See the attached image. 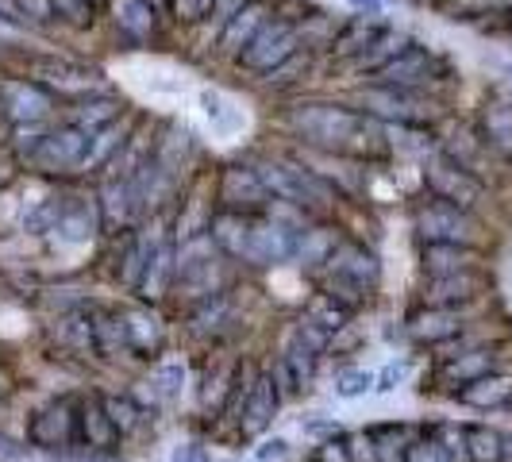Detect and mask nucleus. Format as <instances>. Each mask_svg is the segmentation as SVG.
Wrapping results in <instances>:
<instances>
[{"instance_id": "603ef678", "label": "nucleus", "mask_w": 512, "mask_h": 462, "mask_svg": "<svg viewBox=\"0 0 512 462\" xmlns=\"http://www.w3.org/2000/svg\"><path fill=\"white\" fill-rule=\"evenodd\" d=\"M301 74H308V54L297 51L293 58H289V62H282L274 74H266V77H270V85H293V81H297Z\"/></svg>"}, {"instance_id": "ea45409f", "label": "nucleus", "mask_w": 512, "mask_h": 462, "mask_svg": "<svg viewBox=\"0 0 512 462\" xmlns=\"http://www.w3.org/2000/svg\"><path fill=\"white\" fill-rule=\"evenodd\" d=\"M124 131H116V124L104 131H93L89 135V154H85V166L81 170H97V166H104V162H112V154L124 151Z\"/></svg>"}, {"instance_id": "a18cd8bd", "label": "nucleus", "mask_w": 512, "mask_h": 462, "mask_svg": "<svg viewBox=\"0 0 512 462\" xmlns=\"http://www.w3.org/2000/svg\"><path fill=\"white\" fill-rule=\"evenodd\" d=\"M401 462H459L451 451H447V443L432 432V436H420L412 439L409 447H405V459Z\"/></svg>"}, {"instance_id": "c756f323", "label": "nucleus", "mask_w": 512, "mask_h": 462, "mask_svg": "<svg viewBox=\"0 0 512 462\" xmlns=\"http://www.w3.org/2000/svg\"><path fill=\"white\" fill-rule=\"evenodd\" d=\"M266 20H270V16H266V4L251 0V4H247V8H243V12H239V16H235V20H231L224 31H220V47L239 58V51H243V47L255 39L258 27L266 24Z\"/></svg>"}, {"instance_id": "f3484780", "label": "nucleus", "mask_w": 512, "mask_h": 462, "mask_svg": "<svg viewBox=\"0 0 512 462\" xmlns=\"http://www.w3.org/2000/svg\"><path fill=\"white\" fill-rule=\"evenodd\" d=\"M486 289V278L478 270H462V274H443V278H428L424 285V305L436 308H459L478 301Z\"/></svg>"}, {"instance_id": "de8ad7c7", "label": "nucleus", "mask_w": 512, "mask_h": 462, "mask_svg": "<svg viewBox=\"0 0 512 462\" xmlns=\"http://www.w3.org/2000/svg\"><path fill=\"white\" fill-rule=\"evenodd\" d=\"M151 385H154V397H158V401H174V397L181 393V385H185V366H181V362L158 366Z\"/></svg>"}, {"instance_id": "58836bf2", "label": "nucleus", "mask_w": 512, "mask_h": 462, "mask_svg": "<svg viewBox=\"0 0 512 462\" xmlns=\"http://www.w3.org/2000/svg\"><path fill=\"white\" fill-rule=\"evenodd\" d=\"M305 316L316 324V328H324L328 335H335V332H343V328H347L351 308L339 305V301H335V297H328V293H320V297H312V305H308Z\"/></svg>"}, {"instance_id": "f03ea898", "label": "nucleus", "mask_w": 512, "mask_h": 462, "mask_svg": "<svg viewBox=\"0 0 512 462\" xmlns=\"http://www.w3.org/2000/svg\"><path fill=\"white\" fill-rule=\"evenodd\" d=\"M378 282H382L378 255L366 251L362 243H351V239H343L324 266V293L335 297L339 305H347L351 312L378 293Z\"/></svg>"}, {"instance_id": "8fccbe9b", "label": "nucleus", "mask_w": 512, "mask_h": 462, "mask_svg": "<svg viewBox=\"0 0 512 462\" xmlns=\"http://www.w3.org/2000/svg\"><path fill=\"white\" fill-rule=\"evenodd\" d=\"M12 12H16V20H27V24H51L54 20L51 0H12Z\"/></svg>"}, {"instance_id": "b1692460", "label": "nucleus", "mask_w": 512, "mask_h": 462, "mask_svg": "<svg viewBox=\"0 0 512 462\" xmlns=\"http://www.w3.org/2000/svg\"><path fill=\"white\" fill-rule=\"evenodd\" d=\"M208 235H212V243L224 251V255L239 258L247 255V239H251V212H216V220L208 224Z\"/></svg>"}, {"instance_id": "79ce46f5", "label": "nucleus", "mask_w": 512, "mask_h": 462, "mask_svg": "<svg viewBox=\"0 0 512 462\" xmlns=\"http://www.w3.org/2000/svg\"><path fill=\"white\" fill-rule=\"evenodd\" d=\"M382 27L366 24V16H359V20H351V24L343 27L339 35H335V54H347V58H359L366 47H370V39L378 35Z\"/></svg>"}, {"instance_id": "13d9d810", "label": "nucleus", "mask_w": 512, "mask_h": 462, "mask_svg": "<svg viewBox=\"0 0 512 462\" xmlns=\"http://www.w3.org/2000/svg\"><path fill=\"white\" fill-rule=\"evenodd\" d=\"M401 378H405V366H389L385 374H378V385H374V389H378V393H393V389L401 385Z\"/></svg>"}, {"instance_id": "6ab92c4d", "label": "nucleus", "mask_w": 512, "mask_h": 462, "mask_svg": "<svg viewBox=\"0 0 512 462\" xmlns=\"http://www.w3.org/2000/svg\"><path fill=\"white\" fill-rule=\"evenodd\" d=\"M178 278V251L162 239L147 247V266H143V278H139V297L143 301H158L166 297V289Z\"/></svg>"}, {"instance_id": "c03bdc74", "label": "nucleus", "mask_w": 512, "mask_h": 462, "mask_svg": "<svg viewBox=\"0 0 512 462\" xmlns=\"http://www.w3.org/2000/svg\"><path fill=\"white\" fill-rule=\"evenodd\" d=\"M201 108H205L208 124H212L216 131H231L235 124H239V116L231 112L235 104H231L224 93H216V89H205V93H201Z\"/></svg>"}, {"instance_id": "4d7b16f0", "label": "nucleus", "mask_w": 512, "mask_h": 462, "mask_svg": "<svg viewBox=\"0 0 512 462\" xmlns=\"http://www.w3.org/2000/svg\"><path fill=\"white\" fill-rule=\"evenodd\" d=\"M320 462H355L351 459V447H347V439H339V443H324V455H320Z\"/></svg>"}, {"instance_id": "2eb2a0df", "label": "nucleus", "mask_w": 512, "mask_h": 462, "mask_svg": "<svg viewBox=\"0 0 512 462\" xmlns=\"http://www.w3.org/2000/svg\"><path fill=\"white\" fill-rule=\"evenodd\" d=\"M0 97H4V116L16 120V124H35V120H43L54 104L51 89L39 85V81H8V85L0 89Z\"/></svg>"}, {"instance_id": "9b49d317", "label": "nucleus", "mask_w": 512, "mask_h": 462, "mask_svg": "<svg viewBox=\"0 0 512 462\" xmlns=\"http://www.w3.org/2000/svg\"><path fill=\"white\" fill-rule=\"evenodd\" d=\"M270 189L262 185L255 166H228L220 174V205L231 208V212H251L255 216L258 208H270Z\"/></svg>"}, {"instance_id": "6e6d98bb", "label": "nucleus", "mask_w": 512, "mask_h": 462, "mask_svg": "<svg viewBox=\"0 0 512 462\" xmlns=\"http://www.w3.org/2000/svg\"><path fill=\"white\" fill-rule=\"evenodd\" d=\"M247 4H251V0H216V4H212V12H208V16H216V20H220V24L228 27L231 20H235V16H239V12H243V8H247Z\"/></svg>"}, {"instance_id": "0eeeda50", "label": "nucleus", "mask_w": 512, "mask_h": 462, "mask_svg": "<svg viewBox=\"0 0 512 462\" xmlns=\"http://www.w3.org/2000/svg\"><path fill=\"white\" fill-rule=\"evenodd\" d=\"M424 181H428V193H432L436 201H447V205L466 208V212L486 197V181L474 178L470 170H462L459 162H451L447 154H439L436 162H428Z\"/></svg>"}, {"instance_id": "7ed1b4c3", "label": "nucleus", "mask_w": 512, "mask_h": 462, "mask_svg": "<svg viewBox=\"0 0 512 462\" xmlns=\"http://www.w3.org/2000/svg\"><path fill=\"white\" fill-rule=\"evenodd\" d=\"M258 178L262 185L270 189V197L274 201H285V205H297L301 212H316L320 205H332V185L320 178V174H312L305 166H297V162H255Z\"/></svg>"}, {"instance_id": "a211bd4d", "label": "nucleus", "mask_w": 512, "mask_h": 462, "mask_svg": "<svg viewBox=\"0 0 512 462\" xmlns=\"http://www.w3.org/2000/svg\"><path fill=\"white\" fill-rule=\"evenodd\" d=\"M409 335L416 343H428V347H439V343H451L462 335V316L455 308H436V305H424L416 308L409 316Z\"/></svg>"}, {"instance_id": "bf43d9fd", "label": "nucleus", "mask_w": 512, "mask_h": 462, "mask_svg": "<svg viewBox=\"0 0 512 462\" xmlns=\"http://www.w3.org/2000/svg\"><path fill=\"white\" fill-rule=\"evenodd\" d=\"M285 447H289V443H285L282 436H278V439H266V443L258 447L255 462H270V459H278V455H285Z\"/></svg>"}, {"instance_id": "473e14b6", "label": "nucleus", "mask_w": 512, "mask_h": 462, "mask_svg": "<svg viewBox=\"0 0 512 462\" xmlns=\"http://www.w3.org/2000/svg\"><path fill=\"white\" fill-rule=\"evenodd\" d=\"M339 243H343V239H339L332 228H308V231H301V239H297V258H301L305 270H320V266H328V258L335 255Z\"/></svg>"}, {"instance_id": "864d4df0", "label": "nucleus", "mask_w": 512, "mask_h": 462, "mask_svg": "<svg viewBox=\"0 0 512 462\" xmlns=\"http://www.w3.org/2000/svg\"><path fill=\"white\" fill-rule=\"evenodd\" d=\"M212 4L216 0H170V12L185 20V24H197V20H205L208 12H212Z\"/></svg>"}, {"instance_id": "2f4dec72", "label": "nucleus", "mask_w": 512, "mask_h": 462, "mask_svg": "<svg viewBox=\"0 0 512 462\" xmlns=\"http://www.w3.org/2000/svg\"><path fill=\"white\" fill-rule=\"evenodd\" d=\"M462 443H466V459L470 462H505V455H509L505 436L497 428H489V424H466Z\"/></svg>"}, {"instance_id": "72a5a7b5", "label": "nucleus", "mask_w": 512, "mask_h": 462, "mask_svg": "<svg viewBox=\"0 0 512 462\" xmlns=\"http://www.w3.org/2000/svg\"><path fill=\"white\" fill-rule=\"evenodd\" d=\"M116 116H120V101L116 97H85V101L74 108V128L81 131H104V128H112L116 124Z\"/></svg>"}, {"instance_id": "7c9ffc66", "label": "nucleus", "mask_w": 512, "mask_h": 462, "mask_svg": "<svg viewBox=\"0 0 512 462\" xmlns=\"http://www.w3.org/2000/svg\"><path fill=\"white\" fill-rule=\"evenodd\" d=\"M93 231H97V216H93V208L85 205V201H74V197H66V208H62V216H58V224H54V235L62 239V243H89L93 239Z\"/></svg>"}, {"instance_id": "f704fd0d", "label": "nucleus", "mask_w": 512, "mask_h": 462, "mask_svg": "<svg viewBox=\"0 0 512 462\" xmlns=\"http://www.w3.org/2000/svg\"><path fill=\"white\" fill-rule=\"evenodd\" d=\"M282 359H285V366L293 370L297 385H301V389H308V385H312V378H316V359H320V351H316V347H312L301 332H293L289 339H285Z\"/></svg>"}, {"instance_id": "37998d69", "label": "nucleus", "mask_w": 512, "mask_h": 462, "mask_svg": "<svg viewBox=\"0 0 512 462\" xmlns=\"http://www.w3.org/2000/svg\"><path fill=\"white\" fill-rule=\"evenodd\" d=\"M104 409L112 416V424H116V432L120 436H128L139 428V420H143V405L131 397V393H120V397H104Z\"/></svg>"}, {"instance_id": "412c9836", "label": "nucleus", "mask_w": 512, "mask_h": 462, "mask_svg": "<svg viewBox=\"0 0 512 462\" xmlns=\"http://www.w3.org/2000/svg\"><path fill=\"white\" fill-rule=\"evenodd\" d=\"M143 208L139 193H135V181L131 174H112V178L101 185V220L104 224H120L128 228L131 216Z\"/></svg>"}, {"instance_id": "c9c22d12", "label": "nucleus", "mask_w": 512, "mask_h": 462, "mask_svg": "<svg viewBox=\"0 0 512 462\" xmlns=\"http://www.w3.org/2000/svg\"><path fill=\"white\" fill-rule=\"evenodd\" d=\"M35 74L43 77L39 85H54V81L62 77V85L74 89V93H85V89L93 85V77H97L93 70H85V66H77V62H66V58H47V62H39Z\"/></svg>"}, {"instance_id": "423d86ee", "label": "nucleus", "mask_w": 512, "mask_h": 462, "mask_svg": "<svg viewBox=\"0 0 512 462\" xmlns=\"http://www.w3.org/2000/svg\"><path fill=\"white\" fill-rule=\"evenodd\" d=\"M416 235L424 243H462V247H478V220L455 208L447 201H428V205L416 208Z\"/></svg>"}, {"instance_id": "5701e85b", "label": "nucleus", "mask_w": 512, "mask_h": 462, "mask_svg": "<svg viewBox=\"0 0 512 462\" xmlns=\"http://www.w3.org/2000/svg\"><path fill=\"white\" fill-rule=\"evenodd\" d=\"M89 320H93V351L101 359H120L128 351V324H124V312H112V308H89Z\"/></svg>"}, {"instance_id": "20e7f679", "label": "nucleus", "mask_w": 512, "mask_h": 462, "mask_svg": "<svg viewBox=\"0 0 512 462\" xmlns=\"http://www.w3.org/2000/svg\"><path fill=\"white\" fill-rule=\"evenodd\" d=\"M85 154H89V131L74 128V124H62L54 131H43L31 139V147H24V158L31 170L39 174H70L85 166Z\"/></svg>"}, {"instance_id": "9d476101", "label": "nucleus", "mask_w": 512, "mask_h": 462, "mask_svg": "<svg viewBox=\"0 0 512 462\" xmlns=\"http://www.w3.org/2000/svg\"><path fill=\"white\" fill-rule=\"evenodd\" d=\"M27 439L43 451H66L77 443V409L70 401H54L39 409L27 424Z\"/></svg>"}, {"instance_id": "cd10ccee", "label": "nucleus", "mask_w": 512, "mask_h": 462, "mask_svg": "<svg viewBox=\"0 0 512 462\" xmlns=\"http://www.w3.org/2000/svg\"><path fill=\"white\" fill-rule=\"evenodd\" d=\"M409 43H412L409 35H401V31H389V27H382V31L370 39V47H366L359 58H351V62H355V70H359V74L374 77L385 66V62H393L397 54L409 47Z\"/></svg>"}, {"instance_id": "e2e57ef3", "label": "nucleus", "mask_w": 512, "mask_h": 462, "mask_svg": "<svg viewBox=\"0 0 512 462\" xmlns=\"http://www.w3.org/2000/svg\"><path fill=\"white\" fill-rule=\"evenodd\" d=\"M509 81H512V66H509Z\"/></svg>"}, {"instance_id": "dca6fc26", "label": "nucleus", "mask_w": 512, "mask_h": 462, "mask_svg": "<svg viewBox=\"0 0 512 462\" xmlns=\"http://www.w3.org/2000/svg\"><path fill=\"white\" fill-rule=\"evenodd\" d=\"M282 409V393H278V385L270 378V370L266 374H258L255 385H251V393H247V401L239 405V424H243V432L247 436H262L270 424H274V416Z\"/></svg>"}, {"instance_id": "a878e982", "label": "nucleus", "mask_w": 512, "mask_h": 462, "mask_svg": "<svg viewBox=\"0 0 512 462\" xmlns=\"http://www.w3.org/2000/svg\"><path fill=\"white\" fill-rule=\"evenodd\" d=\"M455 397H459L462 405H470V409H505V405H512V378L501 374V370H493L486 378L455 389Z\"/></svg>"}, {"instance_id": "5fc2aeb1", "label": "nucleus", "mask_w": 512, "mask_h": 462, "mask_svg": "<svg viewBox=\"0 0 512 462\" xmlns=\"http://www.w3.org/2000/svg\"><path fill=\"white\" fill-rule=\"evenodd\" d=\"M270 378H274V385H278V393H282V401H289V397H297V393H301V385H297V378H293V370L285 366L282 355H278V362L270 366Z\"/></svg>"}, {"instance_id": "3c124183", "label": "nucleus", "mask_w": 512, "mask_h": 462, "mask_svg": "<svg viewBox=\"0 0 512 462\" xmlns=\"http://www.w3.org/2000/svg\"><path fill=\"white\" fill-rule=\"evenodd\" d=\"M501 4H509V0H451L447 8H451L455 20H470V16H489V12H497Z\"/></svg>"}, {"instance_id": "4c0bfd02", "label": "nucleus", "mask_w": 512, "mask_h": 462, "mask_svg": "<svg viewBox=\"0 0 512 462\" xmlns=\"http://www.w3.org/2000/svg\"><path fill=\"white\" fill-rule=\"evenodd\" d=\"M58 339H62L66 351L89 355V351H93V320H89V312L62 316V320H58ZM93 355H97V351H93Z\"/></svg>"}, {"instance_id": "f8f14e48", "label": "nucleus", "mask_w": 512, "mask_h": 462, "mask_svg": "<svg viewBox=\"0 0 512 462\" xmlns=\"http://www.w3.org/2000/svg\"><path fill=\"white\" fill-rule=\"evenodd\" d=\"M436 77V54L420 43H409L393 62H385L374 74V85H393V89H420Z\"/></svg>"}, {"instance_id": "052dcab7", "label": "nucleus", "mask_w": 512, "mask_h": 462, "mask_svg": "<svg viewBox=\"0 0 512 462\" xmlns=\"http://www.w3.org/2000/svg\"><path fill=\"white\" fill-rule=\"evenodd\" d=\"M174 462H208V451L197 447V443H181L178 451H174Z\"/></svg>"}, {"instance_id": "e433bc0d", "label": "nucleus", "mask_w": 512, "mask_h": 462, "mask_svg": "<svg viewBox=\"0 0 512 462\" xmlns=\"http://www.w3.org/2000/svg\"><path fill=\"white\" fill-rule=\"evenodd\" d=\"M459 143H447V158L451 162H459L462 170H470L474 178H482L486 170H482V162H486V154H489V143L482 139V135H470V131H462V135H455Z\"/></svg>"}, {"instance_id": "4be33fe9", "label": "nucleus", "mask_w": 512, "mask_h": 462, "mask_svg": "<svg viewBox=\"0 0 512 462\" xmlns=\"http://www.w3.org/2000/svg\"><path fill=\"white\" fill-rule=\"evenodd\" d=\"M497 370V351L493 347H474V351H462L455 359H447L439 366V378L451 385V389H462V385L478 382Z\"/></svg>"}, {"instance_id": "a19ab883", "label": "nucleus", "mask_w": 512, "mask_h": 462, "mask_svg": "<svg viewBox=\"0 0 512 462\" xmlns=\"http://www.w3.org/2000/svg\"><path fill=\"white\" fill-rule=\"evenodd\" d=\"M143 266H147V243H143L135 231H128V235H124V251H120V262H116V270H120V278H124L131 289H139Z\"/></svg>"}, {"instance_id": "393cba45", "label": "nucleus", "mask_w": 512, "mask_h": 462, "mask_svg": "<svg viewBox=\"0 0 512 462\" xmlns=\"http://www.w3.org/2000/svg\"><path fill=\"white\" fill-rule=\"evenodd\" d=\"M124 324H128V351L131 355L151 359V355L162 351V343H166V328H162V320L154 316L151 308H131V312H124Z\"/></svg>"}, {"instance_id": "4468645a", "label": "nucleus", "mask_w": 512, "mask_h": 462, "mask_svg": "<svg viewBox=\"0 0 512 462\" xmlns=\"http://www.w3.org/2000/svg\"><path fill=\"white\" fill-rule=\"evenodd\" d=\"M77 439L85 443L89 455H112L116 451L120 432H116L112 416L104 409V397H85L77 405Z\"/></svg>"}, {"instance_id": "39448f33", "label": "nucleus", "mask_w": 512, "mask_h": 462, "mask_svg": "<svg viewBox=\"0 0 512 462\" xmlns=\"http://www.w3.org/2000/svg\"><path fill=\"white\" fill-rule=\"evenodd\" d=\"M301 51V31L293 20H266L258 27V35L239 51V66L251 74H274L282 62H289L293 54Z\"/></svg>"}, {"instance_id": "49530a36", "label": "nucleus", "mask_w": 512, "mask_h": 462, "mask_svg": "<svg viewBox=\"0 0 512 462\" xmlns=\"http://www.w3.org/2000/svg\"><path fill=\"white\" fill-rule=\"evenodd\" d=\"M374 385H378V374H374V370H343V374L335 378V397L355 401L362 393H370Z\"/></svg>"}, {"instance_id": "1a4fd4ad", "label": "nucleus", "mask_w": 512, "mask_h": 462, "mask_svg": "<svg viewBox=\"0 0 512 462\" xmlns=\"http://www.w3.org/2000/svg\"><path fill=\"white\" fill-rule=\"evenodd\" d=\"M362 108L366 116H382V120H397L405 128H416L428 120V104L420 97V89H393V85H374L362 93Z\"/></svg>"}, {"instance_id": "680f3d73", "label": "nucleus", "mask_w": 512, "mask_h": 462, "mask_svg": "<svg viewBox=\"0 0 512 462\" xmlns=\"http://www.w3.org/2000/svg\"><path fill=\"white\" fill-rule=\"evenodd\" d=\"M355 8H359L362 16H378V12H385L389 8V0H351Z\"/></svg>"}, {"instance_id": "c85d7f7f", "label": "nucleus", "mask_w": 512, "mask_h": 462, "mask_svg": "<svg viewBox=\"0 0 512 462\" xmlns=\"http://www.w3.org/2000/svg\"><path fill=\"white\" fill-rule=\"evenodd\" d=\"M112 16L116 27L131 39H151L158 27V8L151 0H112Z\"/></svg>"}, {"instance_id": "ddd939ff", "label": "nucleus", "mask_w": 512, "mask_h": 462, "mask_svg": "<svg viewBox=\"0 0 512 462\" xmlns=\"http://www.w3.org/2000/svg\"><path fill=\"white\" fill-rule=\"evenodd\" d=\"M216 251H212V235H197V239H189L185 247L178 251V278L174 282H181L185 289H197L201 297H212L216 289H212V282H216Z\"/></svg>"}, {"instance_id": "6e6552de", "label": "nucleus", "mask_w": 512, "mask_h": 462, "mask_svg": "<svg viewBox=\"0 0 512 462\" xmlns=\"http://www.w3.org/2000/svg\"><path fill=\"white\" fill-rule=\"evenodd\" d=\"M297 239L301 231L274 220V216H251V239H247V255L243 262L251 266H278L297 258Z\"/></svg>"}, {"instance_id": "aec40b11", "label": "nucleus", "mask_w": 512, "mask_h": 462, "mask_svg": "<svg viewBox=\"0 0 512 462\" xmlns=\"http://www.w3.org/2000/svg\"><path fill=\"white\" fill-rule=\"evenodd\" d=\"M478 247H462V243H424L420 247V266L428 278L443 274H462V270H478Z\"/></svg>"}, {"instance_id": "09e8293b", "label": "nucleus", "mask_w": 512, "mask_h": 462, "mask_svg": "<svg viewBox=\"0 0 512 462\" xmlns=\"http://www.w3.org/2000/svg\"><path fill=\"white\" fill-rule=\"evenodd\" d=\"M54 20H66L70 27H89L93 24V0H51Z\"/></svg>"}, {"instance_id": "bb28decb", "label": "nucleus", "mask_w": 512, "mask_h": 462, "mask_svg": "<svg viewBox=\"0 0 512 462\" xmlns=\"http://www.w3.org/2000/svg\"><path fill=\"white\" fill-rule=\"evenodd\" d=\"M482 139L489 151L512 158V101H486L482 108Z\"/></svg>"}, {"instance_id": "f257e3e1", "label": "nucleus", "mask_w": 512, "mask_h": 462, "mask_svg": "<svg viewBox=\"0 0 512 462\" xmlns=\"http://www.w3.org/2000/svg\"><path fill=\"white\" fill-rule=\"evenodd\" d=\"M289 124L293 131L324 147V151H339V154H355L366 151L374 139H378V124L366 116V112H355L347 104H328V101H312V104H297L289 112Z\"/></svg>"}]
</instances>
